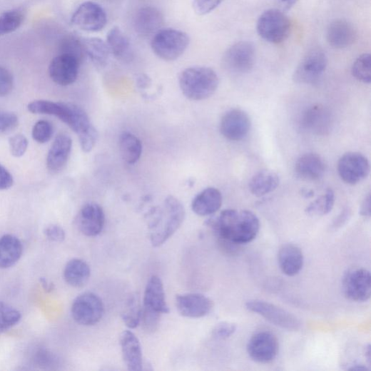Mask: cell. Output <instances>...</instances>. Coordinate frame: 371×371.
Masks as SVG:
<instances>
[{
  "label": "cell",
  "mask_w": 371,
  "mask_h": 371,
  "mask_svg": "<svg viewBox=\"0 0 371 371\" xmlns=\"http://www.w3.org/2000/svg\"><path fill=\"white\" fill-rule=\"evenodd\" d=\"M223 246L252 243L260 228L258 216L252 211L228 209L206 222Z\"/></svg>",
  "instance_id": "cell-1"
},
{
  "label": "cell",
  "mask_w": 371,
  "mask_h": 371,
  "mask_svg": "<svg viewBox=\"0 0 371 371\" xmlns=\"http://www.w3.org/2000/svg\"><path fill=\"white\" fill-rule=\"evenodd\" d=\"M186 215L183 204L175 197L168 196L163 208L151 211V241L153 247L163 245L182 225Z\"/></svg>",
  "instance_id": "cell-2"
},
{
  "label": "cell",
  "mask_w": 371,
  "mask_h": 371,
  "mask_svg": "<svg viewBox=\"0 0 371 371\" xmlns=\"http://www.w3.org/2000/svg\"><path fill=\"white\" fill-rule=\"evenodd\" d=\"M178 82L183 95L193 101L210 98L219 85V78L212 68L196 66L183 70Z\"/></svg>",
  "instance_id": "cell-3"
},
{
  "label": "cell",
  "mask_w": 371,
  "mask_h": 371,
  "mask_svg": "<svg viewBox=\"0 0 371 371\" xmlns=\"http://www.w3.org/2000/svg\"><path fill=\"white\" fill-rule=\"evenodd\" d=\"M190 41L188 34L173 29H161L153 36L151 48L159 59L165 61H173L187 51Z\"/></svg>",
  "instance_id": "cell-4"
},
{
  "label": "cell",
  "mask_w": 371,
  "mask_h": 371,
  "mask_svg": "<svg viewBox=\"0 0 371 371\" xmlns=\"http://www.w3.org/2000/svg\"><path fill=\"white\" fill-rule=\"evenodd\" d=\"M291 22L280 10L265 11L258 19L257 31L260 36L271 44H280L290 36Z\"/></svg>",
  "instance_id": "cell-5"
},
{
  "label": "cell",
  "mask_w": 371,
  "mask_h": 371,
  "mask_svg": "<svg viewBox=\"0 0 371 371\" xmlns=\"http://www.w3.org/2000/svg\"><path fill=\"white\" fill-rule=\"evenodd\" d=\"M246 308L278 327L291 332L298 331L302 326L301 321L289 311L268 302L260 300H249Z\"/></svg>",
  "instance_id": "cell-6"
},
{
  "label": "cell",
  "mask_w": 371,
  "mask_h": 371,
  "mask_svg": "<svg viewBox=\"0 0 371 371\" xmlns=\"http://www.w3.org/2000/svg\"><path fill=\"white\" fill-rule=\"evenodd\" d=\"M105 312L101 298L95 293H85L78 296L71 307L74 320L82 326L91 327L98 323Z\"/></svg>",
  "instance_id": "cell-7"
},
{
  "label": "cell",
  "mask_w": 371,
  "mask_h": 371,
  "mask_svg": "<svg viewBox=\"0 0 371 371\" xmlns=\"http://www.w3.org/2000/svg\"><path fill=\"white\" fill-rule=\"evenodd\" d=\"M255 63V46L250 41H240L232 45L223 59V66L228 71L240 75L250 72Z\"/></svg>",
  "instance_id": "cell-8"
},
{
  "label": "cell",
  "mask_w": 371,
  "mask_h": 371,
  "mask_svg": "<svg viewBox=\"0 0 371 371\" xmlns=\"http://www.w3.org/2000/svg\"><path fill=\"white\" fill-rule=\"evenodd\" d=\"M327 65L326 54L320 49H313L301 60L294 73L293 80L298 83H315L326 71Z\"/></svg>",
  "instance_id": "cell-9"
},
{
  "label": "cell",
  "mask_w": 371,
  "mask_h": 371,
  "mask_svg": "<svg viewBox=\"0 0 371 371\" xmlns=\"http://www.w3.org/2000/svg\"><path fill=\"white\" fill-rule=\"evenodd\" d=\"M345 296L356 303H365L371 296V275L365 268H354L348 270L342 280Z\"/></svg>",
  "instance_id": "cell-10"
},
{
  "label": "cell",
  "mask_w": 371,
  "mask_h": 371,
  "mask_svg": "<svg viewBox=\"0 0 371 371\" xmlns=\"http://www.w3.org/2000/svg\"><path fill=\"white\" fill-rule=\"evenodd\" d=\"M108 18L101 6L94 2L82 4L74 12L71 23L86 32H99L107 25Z\"/></svg>",
  "instance_id": "cell-11"
},
{
  "label": "cell",
  "mask_w": 371,
  "mask_h": 371,
  "mask_svg": "<svg viewBox=\"0 0 371 371\" xmlns=\"http://www.w3.org/2000/svg\"><path fill=\"white\" fill-rule=\"evenodd\" d=\"M337 170L344 182L355 185L367 177L370 173V163L362 154L350 152L345 154L339 160Z\"/></svg>",
  "instance_id": "cell-12"
},
{
  "label": "cell",
  "mask_w": 371,
  "mask_h": 371,
  "mask_svg": "<svg viewBox=\"0 0 371 371\" xmlns=\"http://www.w3.org/2000/svg\"><path fill=\"white\" fill-rule=\"evenodd\" d=\"M247 350L253 361L267 364L273 362L277 357L280 350V343L271 332H260L250 338Z\"/></svg>",
  "instance_id": "cell-13"
},
{
  "label": "cell",
  "mask_w": 371,
  "mask_h": 371,
  "mask_svg": "<svg viewBox=\"0 0 371 371\" xmlns=\"http://www.w3.org/2000/svg\"><path fill=\"white\" fill-rule=\"evenodd\" d=\"M251 128V120L248 114L240 109H232L222 117L220 131L228 141L238 142L243 141Z\"/></svg>",
  "instance_id": "cell-14"
},
{
  "label": "cell",
  "mask_w": 371,
  "mask_h": 371,
  "mask_svg": "<svg viewBox=\"0 0 371 371\" xmlns=\"http://www.w3.org/2000/svg\"><path fill=\"white\" fill-rule=\"evenodd\" d=\"M81 233L89 238L99 235L105 225L106 215L103 208L96 203H88L80 210L76 220Z\"/></svg>",
  "instance_id": "cell-15"
},
{
  "label": "cell",
  "mask_w": 371,
  "mask_h": 371,
  "mask_svg": "<svg viewBox=\"0 0 371 371\" xmlns=\"http://www.w3.org/2000/svg\"><path fill=\"white\" fill-rule=\"evenodd\" d=\"M300 126L304 131L312 134L327 135L332 126L331 113L322 105H312L302 114Z\"/></svg>",
  "instance_id": "cell-16"
},
{
  "label": "cell",
  "mask_w": 371,
  "mask_h": 371,
  "mask_svg": "<svg viewBox=\"0 0 371 371\" xmlns=\"http://www.w3.org/2000/svg\"><path fill=\"white\" fill-rule=\"evenodd\" d=\"M175 303L179 314L190 318L205 317L213 308V301L209 298L198 293L178 295Z\"/></svg>",
  "instance_id": "cell-17"
},
{
  "label": "cell",
  "mask_w": 371,
  "mask_h": 371,
  "mask_svg": "<svg viewBox=\"0 0 371 371\" xmlns=\"http://www.w3.org/2000/svg\"><path fill=\"white\" fill-rule=\"evenodd\" d=\"M80 63L75 57L61 54L54 58L50 64V76L58 85L69 86L78 78Z\"/></svg>",
  "instance_id": "cell-18"
},
{
  "label": "cell",
  "mask_w": 371,
  "mask_h": 371,
  "mask_svg": "<svg viewBox=\"0 0 371 371\" xmlns=\"http://www.w3.org/2000/svg\"><path fill=\"white\" fill-rule=\"evenodd\" d=\"M123 362L128 370L141 371L143 369V356L141 342L138 337L129 330L122 332L120 336Z\"/></svg>",
  "instance_id": "cell-19"
},
{
  "label": "cell",
  "mask_w": 371,
  "mask_h": 371,
  "mask_svg": "<svg viewBox=\"0 0 371 371\" xmlns=\"http://www.w3.org/2000/svg\"><path fill=\"white\" fill-rule=\"evenodd\" d=\"M164 18L162 13L156 8L146 6L139 9L133 19L136 32L142 36L155 35L162 29Z\"/></svg>",
  "instance_id": "cell-20"
},
{
  "label": "cell",
  "mask_w": 371,
  "mask_h": 371,
  "mask_svg": "<svg viewBox=\"0 0 371 371\" xmlns=\"http://www.w3.org/2000/svg\"><path fill=\"white\" fill-rule=\"evenodd\" d=\"M72 150V139L66 134L56 136L46 158V166L50 171L59 173L66 166Z\"/></svg>",
  "instance_id": "cell-21"
},
{
  "label": "cell",
  "mask_w": 371,
  "mask_h": 371,
  "mask_svg": "<svg viewBox=\"0 0 371 371\" xmlns=\"http://www.w3.org/2000/svg\"><path fill=\"white\" fill-rule=\"evenodd\" d=\"M143 307L161 315L170 312L166 300L163 282L161 278L156 275H152L147 284Z\"/></svg>",
  "instance_id": "cell-22"
},
{
  "label": "cell",
  "mask_w": 371,
  "mask_h": 371,
  "mask_svg": "<svg viewBox=\"0 0 371 371\" xmlns=\"http://www.w3.org/2000/svg\"><path fill=\"white\" fill-rule=\"evenodd\" d=\"M357 31L352 24L345 20L333 21L327 29V40L332 48L345 49L357 39Z\"/></svg>",
  "instance_id": "cell-23"
},
{
  "label": "cell",
  "mask_w": 371,
  "mask_h": 371,
  "mask_svg": "<svg viewBox=\"0 0 371 371\" xmlns=\"http://www.w3.org/2000/svg\"><path fill=\"white\" fill-rule=\"evenodd\" d=\"M295 171L300 178L315 181L323 176L326 172V164L317 154L306 153L298 158Z\"/></svg>",
  "instance_id": "cell-24"
},
{
  "label": "cell",
  "mask_w": 371,
  "mask_h": 371,
  "mask_svg": "<svg viewBox=\"0 0 371 371\" xmlns=\"http://www.w3.org/2000/svg\"><path fill=\"white\" fill-rule=\"evenodd\" d=\"M278 263L283 273L288 276H295L303 268V253L295 245H285L278 253Z\"/></svg>",
  "instance_id": "cell-25"
},
{
  "label": "cell",
  "mask_w": 371,
  "mask_h": 371,
  "mask_svg": "<svg viewBox=\"0 0 371 371\" xmlns=\"http://www.w3.org/2000/svg\"><path fill=\"white\" fill-rule=\"evenodd\" d=\"M222 203L221 193L216 188H208L193 199L192 209L200 216L212 215L220 210Z\"/></svg>",
  "instance_id": "cell-26"
},
{
  "label": "cell",
  "mask_w": 371,
  "mask_h": 371,
  "mask_svg": "<svg viewBox=\"0 0 371 371\" xmlns=\"http://www.w3.org/2000/svg\"><path fill=\"white\" fill-rule=\"evenodd\" d=\"M23 250V245L16 236L6 235L0 238V268H9L16 265Z\"/></svg>",
  "instance_id": "cell-27"
},
{
  "label": "cell",
  "mask_w": 371,
  "mask_h": 371,
  "mask_svg": "<svg viewBox=\"0 0 371 371\" xmlns=\"http://www.w3.org/2000/svg\"><path fill=\"white\" fill-rule=\"evenodd\" d=\"M280 183V176L276 173L263 170L253 176L249 183V189L253 195L262 197L275 191Z\"/></svg>",
  "instance_id": "cell-28"
},
{
  "label": "cell",
  "mask_w": 371,
  "mask_h": 371,
  "mask_svg": "<svg viewBox=\"0 0 371 371\" xmlns=\"http://www.w3.org/2000/svg\"><path fill=\"white\" fill-rule=\"evenodd\" d=\"M90 275L89 265L86 261L78 258L68 261L63 272L66 283L76 288L83 287L88 282Z\"/></svg>",
  "instance_id": "cell-29"
},
{
  "label": "cell",
  "mask_w": 371,
  "mask_h": 371,
  "mask_svg": "<svg viewBox=\"0 0 371 371\" xmlns=\"http://www.w3.org/2000/svg\"><path fill=\"white\" fill-rule=\"evenodd\" d=\"M106 43L111 54L117 59L123 62L131 61L132 51L130 41L119 28L114 27L109 31Z\"/></svg>",
  "instance_id": "cell-30"
},
{
  "label": "cell",
  "mask_w": 371,
  "mask_h": 371,
  "mask_svg": "<svg viewBox=\"0 0 371 371\" xmlns=\"http://www.w3.org/2000/svg\"><path fill=\"white\" fill-rule=\"evenodd\" d=\"M84 51L93 64L98 68H103L108 64L110 50L106 42L99 38H88L83 40Z\"/></svg>",
  "instance_id": "cell-31"
},
{
  "label": "cell",
  "mask_w": 371,
  "mask_h": 371,
  "mask_svg": "<svg viewBox=\"0 0 371 371\" xmlns=\"http://www.w3.org/2000/svg\"><path fill=\"white\" fill-rule=\"evenodd\" d=\"M119 148L122 158L131 165L138 162L143 154L141 139L128 132H124L121 135Z\"/></svg>",
  "instance_id": "cell-32"
},
{
  "label": "cell",
  "mask_w": 371,
  "mask_h": 371,
  "mask_svg": "<svg viewBox=\"0 0 371 371\" xmlns=\"http://www.w3.org/2000/svg\"><path fill=\"white\" fill-rule=\"evenodd\" d=\"M67 117L65 123L67 124L78 136L94 127L86 111L80 106L66 103Z\"/></svg>",
  "instance_id": "cell-33"
},
{
  "label": "cell",
  "mask_w": 371,
  "mask_h": 371,
  "mask_svg": "<svg viewBox=\"0 0 371 371\" xmlns=\"http://www.w3.org/2000/svg\"><path fill=\"white\" fill-rule=\"evenodd\" d=\"M142 310L139 296L136 294L131 295L122 313V320L128 328L133 330L141 324Z\"/></svg>",
  "instance_id": "cell-34"
},
{
  "label": "cell",
  "mask_w": 371,
  "mask_h": 371,
  "mask_svg": "<svg viewBox=\"0 0 371 371\" xmlns=\"http://www.w3.org/2000/svg\"><path fill=\"white\" fill-rule=\"evenodd\" d=\"M28 110L34 114L54 116L64 122L66 116V103H54L49 101H35L28 106Z\"/></svg>",
  "instance_id": "cell-35"
},
{
  "label": "cell",
  "mask_w": 371,
  "mask_h": 371,
  "mask_svg": "<svg viewBox=\"0 0 371 371\" xmlns=\"http://www.w3.org/2000/svg\"><path fill=\"white\" fill-rule=\"evenodd\" d=\"M335 203V194L331 189L312 202L305 209V213L312 217L323 216L329 214Z\"/></svg>",
  "instance_id": "cell-36"
},
{
  "label": "cell",
  "mask_w": 371,
  "mask_h": 371,
  "mask_svg": "<svg viewBox=\"0 0 371 371\" xmlns=\"http://www.w3.org/2000/svg\"><path fill=\"white\" fill-rule=\"evenodd\" d=\"M25 14L21 9H14L0 16V36L16 31L23 24Z\"/></svg>",
  "instance_id": "cell-37"
},
{
  "label": "cell",
  "mask_w": 371,
  "mask_h": 371,
  "mask_svg": "<svg viewBox=\"0 0 371 371\" xmlns=\"http://www.w3.org/2000/svg\"><path fill=\"white\" fill-rule=\"evenodd\" d=\"M21 319V313L12 306L0 302V332L15 327Z\"/></svg>",
  "instance_id": "cell-38"
},
{
  "label": "cell",
  "mask_w": 371,
  "mask_h": 371,
  "mask_svg": "<svg viewBox=\"0 0 371 371\" xmlns=\"http://www.w3.org/2000/svg\"><path fill=\"white\" fill-rule=\"evenodd\" d=\"M352 76L359 81L370 83L371 81V57L365 54L358 57L352 67Z\"/></svg>",
  "instance_id": "cell-39"
},
{
  "label": "cell",
  "mask_w": 371,
  "mask_h": 371,
  "mask_svg": "<svg viewBox=\"0 0 371 371\" xmlns=\"http://www.w3.org/2000/svg\"><path fill=\"white\" fill-rule=\"evenodd\" d=\"M61 54L73 56L81 62L86 56L83 41L73 36H66L61 42Z\"/></svg>",
  "instance_id": "cell-40"
},
{
  "label": "cell",
  "mask_w": 371,
  "mask_h": 371,
  "mask_svg": "<svg viewBox=\"0 0 371 371\" xmlns=\"http://www.w3.org/2000/svg\"><path fill=\"white\" fill-rule=\"evenodd\" d=\"M54 134L52 124L46 121H39L34 125L32 130V137L40 144L49 143Z\"/></svg>",
  "instance_id": "cell-41"
},
{
  "label": "cell",
  "mask_w": 371,
  "mask_h": 371,
  "mask_svg": "<svg viewBox=\"0 0 371 371\" xmlns=\"http://www.w3.org/2000/svg\"><path fill=\"white\" fill-rule=\"evenodd\" d=\"M161 315L143 307L141 324L143 330L148 333L155 332L160 325Z\"/></svg>",
  "instance_id": "cell-42"
},
{
  "label": "cell",
  "mask_w": 371,
  "mask_h": 371,
  "mask_svg": "<svg viewBox=\"0 0 371 371\" xmlns=\"http://www.w3.org/2000/svg\"><path fill=\"white\" fill-rule=\"evenodd\" d=\"M78 137L82 151L88 153L96 147L98 141L99 133L94 126Z\"/></svg>",
  "instance_id": "cell-43"
},
{
  "label": "cell",
  "mask_w": 371,
  "mask_h": 371,
  "mask_svg": "<svg viewBox=\"0 0 371 371\" xmlns=\"http://www.w3.org/2000/svg\"><path fill=\"white\" fill-rule=\"evenodd\" d=\"M9 146L12 156L16 158L22 157L29 146L28 139L23 134H16L10 138Z\"/></svg>",
  "instance_id": "cell-44"
},
{
  "label": "cell",
  "mask_w": 371,
  "mask_h": 371,
  "mask_svg": "<svg viewBox=\"0 0 371 371\" xmlns=\"http://www.w3.org/2000/svg\"><path fill=\"white\" fill-rule=\"evenodd\" d=\"M19 126V118L14 113L0 110V133H9Z\"/></svg>",
  "instance_id": "cell-45"
},
{
  "label": "cell",
  "mask_w": 371,
  "mask_h": 371,
  "mask_svg": "<svg viewBox=\"0 0 371 371\" xmlns=\"http://www.w3.org/2000/svg\"><path fill=\"white\" fill-rule=\"evenodd\" d=\"M236 331L237 326L235 323L221 322L213 330L212 336L217 340H225L233 335Z\"/></svg>",
  "instance_id": "cell-46"
},
{
  "label": "cell",
  "mask_w": 371,
  "mask_h": 371,
  "mask_svg": "<svg viewBox=\"0 0 371 371\" xmlns=\"http://www.w3.org/2000/svg\"><path fill=\"white\" fill-rule=\"evenodd\" d=\"M223 0H194L193 9L199 16L207 15L217 9Z\"/></svg>",
  "instance_id": "cell-47"
},
{
  "label": "cell",
  "mask_w": 371,
  "mask_h": 371,
  "mask_svg": "<svg viewBox=\"0 0 371 371\" xmlns=\"http://www.w3.org/2000/svg\"><path fill=\"white\" fill-rule=\"evenodd\" d=\"M14 88V77L11 73L4 67H0V97L10 94Z\"/></svg>",
  "instance_id": "cell-48"
},
{
  "label": "cell",
  "mask_w": 371,
  "mask_h": 371,
  "mask_svg": "<svg viewBox=\"0 0 371 371\" xmlns=\"http://www.w3.org/2000/svg\"><path fill=\"white\" fill-rule=\"evenodd\" d=\"M46 239L54 243H62L66 239L64 229L59 225H51L44 230Z\"/></svg>",
  "instance_id": "cell-49"
},
{
  "label": "cell",
  "mask_w": 371,
  "mask_h": 371,
  "mask_svg": "<svg viewBox=\"0 0 371 371\" xmlns=\"http://www.w3.org/2000/svg\"><path fill=\"white\" fill-rule=\"evenodd\" d=\"M13 184V176L5 167L0 165V190H9Z\"/></svg>",
  "instance_id": "cell-50"
},
{
  "label": "cell",
  "mask_w": 371,
  "mask_h": 371,
  "mask_svg": "<svg viewBox=\"0 0 371 371\" xmlns=\"http://www.w3.org/2000/svg\"><path fill=\"white\" fill-rule=\"evenodd\" d=\"M152 79L146 73L137 75L136 78V85L139 90H146L151 87Z\"/></svg>",
  "instance_id": "cell-51"
},
{
  "label": "cell",
  "mask_w": 371,
  "mask_h": 371,
  "mask_svg": "<svg viewBox=\"0 0 371 371\" xmlns=\"http://www.w3.org/2000/svg\"><path fill=\"white\" fill-rule=\"evenodd\" d=\"M360 213L365 218L370 217V195L368 194L363 200L360 209Z\"/></svg>",
  "instance_id": "cell-52"
},
{
  "label": "cell",
  "mask_w": 371,
  "mask_h": 371,
  "mask_svg": "<svg viewBox=\"0 0 371 371\" xmlns=\"http://www.w3.org/2000/svg\"><path fill=\"white\" fill-rule=\"evenodd\" d=\"M350 215V212L349 210H345L342 213L336 218L334 221L333 227L335 228H337L343 225L347 220H348Z\"/></svg>",
  "instance_id": "cell-53"
},
{
  "label": "cell",
  "mask_w": 371,
  "mask_h": 371,
  "mask_svg": "<svg viewBox=\"0 0 371 371\" xmlns=\"http://www.w3.org/2000/svg\"><path fill=\"white\" fill-rule=\"evenodd\" d=\"M40 283L46 293H51L55 289V285L49 280H46L45 278H40Z\"/></svg>",
  "instance_id": "cell-54"
},
{
  "label": "cell",
  "mask_w": 371,
  "mask_h": 371,
  "mask_svg": "<svg viewBox=\"0 0 371 371\" xmlns=\"http://www.w3.org/2000/svg\"><path fill=\"white\" fill-rule=\"evenodd\" d=\"M284 11H289L298 2V0H280Z\"/></svg>",
  "instance_id": "cell-55"
},
{
  "label": "cell",
  "mask_w": 371,
  "mask_h": 371,
  "mask_svg": "<svg viewBox=\"0 0 371 371\" xmlns=\"http://www.w3.org/2000/svg\"><path fill=\"white\" fill-rule=\"evenodd\" d=\"M347 370H357V371H365V370H368V368L363 365L355 364V365H351L349 368H347Z\"/></svg>",
  "instance_id": "cell-56"
},
{
  "label": "cell",
  "mask_w": 371,
  "mask_h": 371,
  "mask_svg": "<svg viewBox=\"0 0 371 371\" xmlns=\"http://www.w3.org/2000/svg\"><path fill=\"white\" fill-rule=\"evenodd\" d=\"M365 356L367 359V361L368 362V365H370L371 361V350H370V345H367L365 348Z\"/></svg>",
  "instance_id": "cell-57"
},
{
  "label": "cell",
  "mask_w": 371,
  "mask_h": 371,
  "mask_svg": "<svg viewBox=\"0 0 371 371\" xmlns=\"http://www.w3.org/2000/svg\"><path fill=\"white\" fill-rule=\"evenodd\" d=\"M302 195L306 198H312L314 196V192L312 191H307L305 190H303V192H302Z\"/></svg>",
  "instance_id": "cell-58"
}]
</instances>
